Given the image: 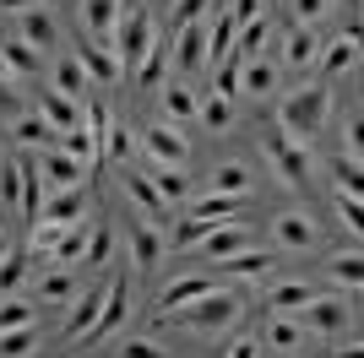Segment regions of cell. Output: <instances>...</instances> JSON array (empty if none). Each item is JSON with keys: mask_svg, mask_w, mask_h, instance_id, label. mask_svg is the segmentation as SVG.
<instances>
[{"mask_svg": "<svg viewBox=\"0 0 364 358\" xmlns=\"http://www.w3.org/2000/svg\"><path fill=\"white\" fill-rule=\"evenodd\" d=\"M223 358H261V342H256V337H240V342L228 347Z\"/></svg>", "mask_w": 364, "mask_h": 358, "instance_id": "55", "label": "cell"}, {"mask_svg": "<svg viewBox=\"0 0 364 358\" xmlns=\"http://www.w3.org/2000/svg\"><path fill=\"white\" fill-rule=\"evenodd\" d=\"M223 271H234V277H267L272 271V255L267 250H234L228 261H218Z\"/></svg>", "mask_w": 364, "mask_h": 358, "instance_id": "29", "label": "cell"}, {"mask_svg": "<svg viewBox=\"0 0 364 358\" xmlns=\"http://www.w3.org/2000/svg\"><path fill=\"white\" fill-rule=\"evenodd\" d=\"M201 250H207V261H228L234 250H250V239L240 234V228H228V223H218L213 234L201 239Z\"/></svg>", "mask_w": 364, "mask_h": 358, "instance_id": "26", "label": "cell"}, {"mask_svg": "<svg viewBox=\"0 0 364 358\" xmlns=\"http://www.w3.org/2000/svg\"><path fill=\"white\" fill-rule=\"evenodd\" d=\"M168 49H174V65H180V71H207V65H213V55H207V28H201V22L180 28Z\"/></svg>", "mask_w": 364, "mask_h": 358, "instance_id": "8", "label": "cell"}, {"mask_svg": "<svg viewBox=\"0 0 364 358\" xmlns=\"http://www.w3.org/2000/svg\"><path fill=\"white\" fill-rule=\"evenodd\" d=\"M332 277H337L343 288H359V277H364V255H359V250H343V255L332 261Z\"/></svg>", "mask_w": 364, "mask_h": 358, "instance_id": "45", "label": "cell"}, {"mask_svg": "<svg viewBox=\"0 0 364 358\" xmlns=\"http://www.w3.org/2000/svg\"><path fill=\"white\" fill-rule=\"evenodd\" d=\"M310 298H316V288H310V283H277L272 293H267V310H272V315H294V320H299V310L310 304Z\"/></svg>", "mask_w": 364, "mask_h": 358, "instance_id": "18", "label": "cell"}, {"mask_svg": "<svg viewBox=\"0 0 364 358\" xmlns=\"http://www.w3.org/2000/svg\"><path fill=\"white\" fill-rule=\"evenodd\" d=\"M207 288H213V277H201V271H196V277H180L174 288H164V315L180 310V304H191V298H201Z\"/></svg>", "mask_w": 364, "mask_h": 358, "instance_id": "34", "label": "cell"}, {"mask_svg": "<svg viewBox=\"0 0 364 358\" xmlns=\"http://www.w3.org/2000/svg\"><path fill=\"white\" fill-rule=\"evenodd\" d=\"M38 201H44V190H38V168L22 158V212H28V223H38Z\"/></svg>", "mask_w": 364, "mask_h": 358, "instance_id": "44", "label": "cell"}, {"mask_svg": "<svg viewBox=\"0 0 364 358\" xmlns=\"http://www.w3.org/2000/svg\"><path fill=\"white\" fill-rule=\"evenodd\" d=\"M196 114H201V125L207 131H228V119H234V109H228V98H207V104H196Z\"/></svg>", "mask_w": 364, "mask_h": 358, "instance_id": "46", "label": "cell"}, {"mask_svg": "<svg viewBox=\"0 0 364 358\" xmlns=\"http://www.w3.org/2000/svg\"><path fill=\"white\" fill-rule=\"evenodd\" d=\"M87 255V223H71L60 239H55V250H49V266H60V271H71L76 261ZM44 266V271H49Z\"/></svg>", "mask_w": 364, "mask_h": 358, "instance_id": "15", "label": "cell"}, {"mask_svg": "<svg viewBox=\"0 0 364 358\" xmlns=\"http://www.w3.org/2000/svg\"><path fill=\"white\" fill-rule=\"evenodd\" d=\"M218 223H201V217H185L180 228H174V234H168V250H191V244H201V239L213 234Z\"/></svg>", "mask_w": 364, "mask_h": 358, "instance_id": "41", "label": "cell"}, {"mask_svg": "<svg viewBox=\"0 0 364 358\" xmlns=\"http://www.w3.org/2000/svg\"><path fill=\"white\" fill-rule=\"evenodd\" d=\"M316 55H321V38H316V28L294 22V28H289V38H283V65L304 71V65H316Z\"/></svg>", "mask_w": 364, "mask_h": 358, "instance_id": "11", "label": "cell"}, {"mask_svg": "<svg viewBox=\"0 0 364 358\" xmlns=\"http://www.w3.org/2000/svg\"><path fill=\"white\" fill-rule=\"evenodd\" d=\"M337 6H359V0H337Z\"/></svg>", "mask_w": 364, "mask_h": 358, "instance_id": "62", "label": "cell"}, {"mask_svg": "<svg viewBox=\"0 0 364 358\" xmlns=\"http://www.w3.org/2000/svg\"><path fill=\"white\" fill-rule=\"evenodd\" d=\"M125 11H136V0H120V16H125Z\"/></svg>", "mask_w": 364, "mask_h": 358, "instance_id": "59", "label": "cell"}, {"mask_svg": "<svg viewBox=\"0 0 364 358\" xmlns=\"http://www.w3.org/2000/svg\"><path fill=\"white\" fill-rule=\"evenodd\" d=\"M55 92H60V98H71V104H82V92H87V71L76 65V55L60 60V71H55Z\"/></svg>", "mask_w": 364, "mask_h": 358, "instance_id": "33", "label": "cell"}, {"mask_svg": "<svg viewBox=\"0 0 364 358\" xmlns=\"http://www.w3.org/2000/svg\"><path fill=\"white\" fill-rule=\"evenodd\" d=\"M267 158H272V168H277L283 185H304V179H310V152H304L299 141H289L283 131L267 136Z\"/></svg>", "mask_w": 364, "mask_h": 358, "instance_id": "5", "label": "cell"}, {"mask_svg": "<svg viewBox=\"0 0 364 358\" xmlns=\"http://www.w3.org/2000/svg\"><path fill=\"white\" fill-rule=\"evenodd\" d=\"M353 320V304H343V298H310L299 310V326H316V331H326V337H337V331Z\"/></svg>", "mask_w": 364, "mask_h": 358, "instance_id": "7", "label": "cell"}, {"mask_svg": "<svg viewBox=\"0 0 364 358\" xmlns=\"http://www.w3.org/2000/svg\"><path fill=\"white\" fill-rule=\"evenodd\" d=\"M326 114H332V87L326 82H304V87H294L289 98H283V136L289 141H310V136H321V125H326Z\"/></svg>", "mask_w": 364, "mask_h": 358, "instance_id": "1", "label": "cell"}, {"mask_svg": "<svg viewBox=\"0 0 364 358\" xmlns=\"http://www.w3.org/2000/svg\"><path fill=\"white\" fill-rule=\"evenodd\" d=\"M125 310H131V283H125V271H120V277H109L104 310H98V320H92V331H87V342H109V337H114V331H120Z\"/></svg>", "mask_w": 364, "mask_h": 358, "instance_id": "4", "label": "cell"}, {"mask_svg": "<svg viewBox=\"0 0 364 358\" xmlns=\"http://www.w3.org/2000/svg\"><path fill=\"white\" fill-rule=\"evenodd\" d=\"M152 38H158V33H152V16L147 11H125L120 22H114V49H109V55L120 60V65H136V60L152 49Z\"/></svg>", "mask_w": 364, "mask_h": 358, "instance_id": "3", "label": "cell"}, {"mask_svg": "<svg viewBox=\"0 0 364 358\" xmlns=\"http://www.w3.org/2000/svg\"><path fill=\"white\" fill-rule=\"evenodd\" d=\"M240 87L245 92H256V98H267V92H272L277 87V65H272V60H240Z\"/></svg>", "mask_w": 364, "mask_h": 358, "instance_id": "22", "label": "cell"}, {"mask_svg": "<svg viewBox=\"0 0 364 358\" xmlns=\"http://www.w3.org/2000/svg\"><path fill=\"white\" fill-rule=\"evenodd\" d=\"M76 293V283H71V271H60V266H49L44 271V283H38V298H49V304H65V298Z\"/></svg>", "mask_w": 364, "mask_h": 358, "instance_id": "37", "label": "cell"}, {"mask_svg": "<svg viewBox=\"0 0 364 358\" xmlns=\"http://www.w3.org/2000/svg\"><path fill=\"white\" fill-rule=\"evenodd\" d=\"M245 201H250V195H201V201H191V212H185V217H201V223H234V217H240L245 212Z\"/></svg>", "mask_w": 364, "mask_h": 358, "instance_id": "10", "label": "cell"}, {"mask_svg": "<svg viewBox=\"0 0 364 358\" xmlns=\"http://www.w3.org/2000/svg\"><path fill=\"white\" fill-rule=\"evenodd\" d=\"M294 6H299V22H304V28H310V22L326 11V0H294Z\"/></svg>", "mask_w": 364, "mask_h": 358, "instance_id": "57", "label": "cell"}, {"mask_svg": "<svg viewBox=\"0 0 364 358\" xmlns=\"http://www.w3.org/2000/svg\"><path fill=\"white\" fill-rule=\"evenodd\" d=\"M168 315H174L180 326H191V331H228L245 315V298L223 293V288H207L201 298H191V304H180V310H168Z\"/></svg>", "mask_w": 364, "mask_h": 358, "instance_id": "2", "label": "cell"}, {"mask_svg": "<svg viewBox=\"0 0 364 358\" xmlns=\"http://www.w3.org/2000/svg\"><path fill=\"white\" fill-rule=\"evenodd\" d=\"M152 190L164 195V207H174V201H185V174L180 168H158V174H152Z\"/></svg>", "mask_w": 364, "mask_h": 358, "instance_id": "43", "label": "cell"}, {"mask_svg": "<svg viewBox=\"0 0 364 358\" xmlns=\"http://www.w3.org/2000/svg\"><path fill=\"white\" fill-rule=\"evenodd\" d=\"M33 6H55V0H33Z\"/></svg>", "mask_w": 364, "mask_h": 358, "instance_id": "63", "label": "cell"}, {"mask_svg": "<svg viewBox=\"0 0 364 358\" xmlns=\"http://www.w3.org/2000/svg\"><path fill=\"white\" fill-rule=\"evenodd\" d=\"M353 60H359V28H348V33H343V38H337L332 49H326V76L353 71Z\"/></svg>", "mask_w": 364, "mask_h": 358, "instance_id": "31", "label": "cell"}, {"mask_svg": "<svg viewBox=\"0 0 364 358\" xmlns=\"http://www.w3.org/2000/svg\"><path fill=\"white\" fill-rule=\"evenodd\" d=\"M267 38H272V22H267V16H250V22H240V28H234V55L240 60H256L261 49H267Z\"/></svg>", "mask_w": 364, "mask_h": 358, "instance_id": "20", "label": "cell"}, {"mask_svg": "<svg viewBox=\"0 0 364 358\" xmlns=\"http://www.w3.org/2000/svg\"><path fill=\"white\" fill-rule=\"evenodd\" d=\"M337 207H343V217H348V228H359V217H364V207H359V195H348V190H337Z\"/></svg>", "mask_w": 364, "mask_h": 358, "instance_id": "54", "label": "cell"}, {"mask_svg": "<svg viewBox=\"0 0 364 358\" xmlns=\"http://www.w3.org/2000/svg\"><path fill=\"white\" fill-rule=\"evenodd\" d=\"M55 136H60V131H55L44 114H22V119H11V141H22V147H49Z\"/></svg>", "mask_w": 364, "mask_h": 358, "instance_id": "24", "label": "cell"}, {"mask_svg": "<svg viewBox=\"0 0 364 358\" xmlns=\"http://www.w3.org/2000/svg\"><path fill=\"white\" fill-rule=\"evenodd\" d=\"M76 65H82V71H87V82H98V87H109V82L120 76V60L109 55L104 44H82V49H76Z\"/></svg>", "mask_w": 364, "mask_h": 358, "instance_id": "13", "label": "cell"}, {"mask_svg": "<svg viewBox=\"0 0 364 358\" xmlns=\"http://www.w3.org/2000/svg\"><path fill=\"white\" fill-rule=\"evenodd\" d=\"M6 255H11V250H6V234H0V261H6Z\"/></svg>", "mask_w": 364, "mask_h": 358, "instance_id": "60", "label": "cell"}, {"mask_svg": "<svg viewBox=\"0 0 364 358\" xmlns=\"http://www.w3.org/2000/svg\"><path fill=\"white\" fill-rule=\"evenodd\" d=\"M28 6H33V0H0V11H16V16L28 11Z\"/></svg>", "mask_w": 364, "mask_h": 358, "instance_id": "58", "label": "cell"}, {"mask_svg": "<svg viewBox=\"0 0 364 358\" xmlns=\"http://www.w3.org/2000/svg\"><path fill=\"white\" fill-rule=\"evenodd\" d=\"M28 271H33V255H6L0 261V293H16L28 283Z\"/></svg>", "mask_w": 364, "mask_h": 358, "instance_id": "38", "label": "cell"}, {"mask_svg": "<svg viewBox=\"0 0 364 358\" xmlns=\"http://www.w3.org/2000/svg\"><path fill=\"white\" fill-rule=\"evenodd\" d=\"M283 358H299V353H283Z\"/></svg>", "mask_w": 364, "mask_h": 358, "instance_id": "64", "label": "cell"}, {"mask_svg": "<svg viewBox=\"0 0 364 358\" xmlns=\"http://www.w3.org/2000/svg\"><path fill=\"white\" fill-rule=\"evenodd\" d=\"M359 185H364L359 152H348V158H337V190H348V195H359Z\"/></svg>", "mask_w": 364, "mask_h": 358, "instance_id": "47", "label": "cell"}, {"mask_svg": "<svg viewBox=\"0 0 364 358\" xmlns=\"http://www.w3.org/2000/svg\"><path fill=\"white\" fill-rule=\"evenodd\" d=\"M304 342V326L294 320V315H272L267 320V347H277V353H299Z\"/></svg>", "mask_w": 364, "mask_h": 358, "instance_id": "25", "label": "cell"}, {"mask_svg": "<svg viewBox=\"0 0 364 358\" xmlns=\"http://www.w3.org/2000/svg\"><path fill=\"white\" fill-rule=\"evenodd\" d=\"M38 49H28L22 38H0V76H11V82H22V76H38Z\"/></svg>", "mask_w": 364, "mask_h": 358, "instance_id": "9", "label": "cell"}, {"mask_svg": "<svg viewBox=\"0 0 364 358\" xmlns=\"http://www.w3.org/2000/svg\"><path fill=\"white\" fill-rule=\"evenodd\" d=\"M213 195H250V168L245 163H223V168H213Z\"/></svg>", "mask_w": 364, "mask_h": 358, "instance_id": "28", "label": "cell"}, {"mask_svg": "<svg viewBox=\"0 0 364 358\" xmlns=\"http://www.w3.org/2000/svg\"><path fill=\"white\" fill-rule=\"evenodd\" d=\"M104 293H109V283H98V288H87V293L76 298V310H71V320H65V337H87L92 331V320H98V310H104Z\"/></svg>", "mask_w": 364, "mask_h": 358, "instance_id": "14", "label": "cell"}, {"mask_svg": "<svg viewBox=\"0 0 364 358\" xmlns=\"http://www.w3.org/2000/svg\"><path fill=\"white\" fill-rule=\"evenodd\" d=\"M272 234H277V244H289V250H310V244H316V223H310L304 212H283L272 223Z\"/></svg>", "mask_w": 364, "mask_h": 358, "instance_id": "16", "label": "cell"}, {"mask_svg": "<svg viewBox=\"0 0 364 358\" xmlns=\"http://www.w3.org/2000/svg\"><path fill=\"white\" fill-rule=\"evenodd\" d=\"M38 114H44L55 131H76V125H82V109H76L71 98H60V92H38Z\"/></svg>", "mask_w": 364, "mask_h": 358, "instance_id": "21", "label": "cell"}, {"mask_svg": "<svg viewBox=\"0 0 364 358\" xmlns=\"http://www.w3.org/2000/svg\"><path fill=\"white\" fill-rule=\"evenodd\" d=\"M38 223H55V228H71V223H82V190H60L49 207H38Z\"/></svg>", "mask_w": 364, "mask_h": 358, "instance_id": "19", "label": "cell"}, {"mask_svg": "<svg viewBox=\"0 0 364 358\" xmlns=\"http://www.w3.org/2000/svg\"><path fill=\"white\" fill-rule=\"evenodd\" d=\"M16 326H33V304L6 298V304H0V331H16Z\"/></svg>", "mask_w": 364, "mask_h": 358, "instance_id": "48", "label": "cell"}, {"mask_svg": "<svg viewBox=\"0 0 364 358\" xmlns=\"http://www.w3.org/2000/svg\"><path fill=\"white\" fill-rule=\"evenodd\" d=\"M109 255H114V228H87V255H82V266H109Z\"/></svg>", "mask_w": 364, "mask_h": 358, "instance_id": "35", "label": "cell"}, {"mask_svg": "<svg viewBox=\"0 0 364 358\" xmlns=\"http://www.w3.org/2000/svg\"><path fill=\"white\" fill-rule=\"evenodd\" d=\"M131 255H136V266H158V255H164V239L152 223H131Z\"/></svg>", "mask_w": 364, "mask_h": 358, "instance_id": "27", "label": "cell"}, {"mask_svg": "<svg viewBox=\"0 0 364 358\" xmlns=\"http://www.w3.org/2000/svg\"><path fill=\"white\" fill-rule=\"evenodd\" d=\"M28 109H22V92H16L11 76H0V119H22Z\"/></svg>", "mask_w": 364, "mask_h": 358, "instance_id": "49", "label": "cell"}, {"mask_svg": "<svg viewBox=\"0 0 364 358\" xmlns=\"http://www.w3.org/2000/svg\"><path fill=\"white\" fill-rule=\"evenodd\" d=\"M141 147H147L164 168H180L185 158H191V141H185V131H180V125H168V119H164V125H152V131L141 136Z\"/></svg>", "mask_w": 364, "mask_h": 358, "instance_id": "6", "label": "cell"}, {"mask_svg": "<svg viewBox=\"0 0 364 358\" xmlns=\"http://www.w3.org/2000/svg\"><path fill=\"white\" fill-rule=\"evenodd\" d=\"M337 358H359V347H348V353H337Z\"/></svg>", "mask_w": 364, "mask_h": 358, "instance_id": "61", "label": "cell"}, {"mask_svg": "<svg viewBox=\"0 0 364 358\" xmlns=\"http://www.w3.org/2000/svg\"><path fill=\"white\" fill-rule=\"evenodd\" d=\"M164 65H168V44H164V38H152V49L136 60V82H141V87H158V82H164Z\"/></svg>", "mask_w": 364, "mask_h": 358, "instance_id": "32", "label": "cell"}, {"mask_svg": "<svg viewBox=\"0 0 364 358\" xmlns=\"http://www.w3.org/2000/svg\"><path fill=\"white\" fill-rule=\"evenodd\" d=\"M228 16H234V28H240V22L261 16V0H228Z\"/></svg>", "mask_w": 364, "mask_h": 358, "instance_id": "53", "label": "cell"}, {"mask_svg": "<svg viewBox=\"0 0 364 358\" xmlns=\"http://www.w3.org/2000/svg\"><path fill=\"white\" fill-rule=\"evenodd\" d=\"M0 195L22 207V163H6V174H0Z\"/></svg>", "mask_w": 364, "mask_h": 358, "instance_id": "52", "label": "cell"}, {"mask_svg": "<svg viewBox=\"0 0 364 358\" xmlns=\"http://www.w3.org/2000/svg\"><path fill=\"white\" fill-rule=\"evenodd\" d=\"M234 92H240V55H228L218 65V98H234Z\"/></svg>", "mask_w": 364, "mask_h": 358, "instance_id": "50", "label": "cell"}, {"mask_svg": "<svg viewBox=\"0 0 364 358\" xmlns=\"http://www.w3.org/2000/svg\"><path fill=\"white\" fill-rule=\"evenodd\" d=\"M213 0H180L174 6V16H168V33H164V44H174V33L180 28H191V22H201V11H207Z\"/></svg>", "mask_w": 364, "mask_h": 358, "instance_id": "42", "label": "cell"}, {"mask_svg": "<svg viewBox=\"0 0 364 358\" xmlns=\"http://www.w3.org/2000/svg\"><path fill=\"white\" fill-rule=\"evenodd\" d=\"M55 38H60V33H55V16H49L44 6H28V11H22V44L44 55V49H55Z\"/></svg>", "mask_w": 364, "mask_h": 358, "instance_id": "12", "label": "cell"}, {"mask_svg": "<svg viewBox=\"0 0 364 358\" xmlns=\"http://www.w3.org/2000/svg\"><path fill=\"white\" fill-rule=\"evenodd\" d=\"M125 190L136 195L141 207H147V223H168V207H164V195L152 190V179H141V174H125Z\"/></svg>", "mask_w": 364, "mask_h": 358, "instance_id": "30", "label": "cell"}, {"mask_svg": "<svg viewBox=\"0 0 364 358\" xmlns=\"http://www.w3.org/2000/svg\"><path fill=\"white\" fill-rule=\"evenodd\" d=\"M82 16H87L92 38L109 49V38H114V22H120V0H82Z\"/></svg>", "mask_w": 364, "mask_h": 358, "instance_id": "17", "label": "cell"}, {"mask_svg": "<svg viewBox=\"0 0 364 358\" xmlns=\"http://www.w3.org/2000/svg\"><path fill=\"white\" fill-rule=\"evenodd\" d=\"M120 353H125V358H164V347H152V342H125Z\"/></svg>", "mask_w": 364, "mask_h": 358, "instance_id": "56", "label": "cell"}, {"mask_svg": "<svg viewBox=\"0 0 364 358\" xmlns=\"http://www.w3.org/2000/svg\"><path fill=\"white\" fill-rule=\"evenodd\" d=\"M33 168H38L44 179H55L60 190H71L76 179H82V168H87V163H76V158H65V152H44V158H38Z\"/></svg>", "mask_w": 364, "mask_h": 358, "instance_id": "23", "label": "cell"}, {"mask_svg": "<svg viewBox=\"0 0 364 358\" xmlns=\"http://www.w3.org/2000/svg\"><path fill=\"white\" fill-rule=\"evenodd\" d=\"M33 342H38V326H16V331H0V358H28Z\"/></svg>", "mask_w": 364, "mask_h": 358, "instance_id": "36", "label": "cell"}, {"mask_svg": "<svg viewBox=\"0 0 364 358\" xmlns=\"http://www.w3.org/2000/svg\"><path fill=\"white\" fill-rule=\"evenodd\" d=\"M131 152H136V141H131V131L109 119V131H104V158H114V163H131Z\"/></svg>", "mask_w": 364, "mask_h": 358, "instance_id": "40", "label": "cell"}, {"mask_svg": "<svg viewBox=\"0 0 364 358\" xmlns=\"http://www.w3.org/2000/svg\"><path fill=\"white\" fill-rule=\"evenodd\" d=\"M228 44H234V16L223 11L213 28H207V55H213V60H228V55H234Z\"/></svg>", "mask_w": 364, "mask_h": 358, "instance_id": "39", "label": "cell"}, {"mask_svg": "<svg viewBox=\"0 0 364 358\" xmlns=\"http://www.w3.org/2000/svg\"><path fill=\"white\" fill-rule=\"evenodd\" d=\"M164 104H168V114H174V119H191V114H196V98H191L185 87H168Z\"/></svg>", "mask_w": 364, "mask_h": 358, "instance_id": "51", "label": "cell"}]
</instances>
